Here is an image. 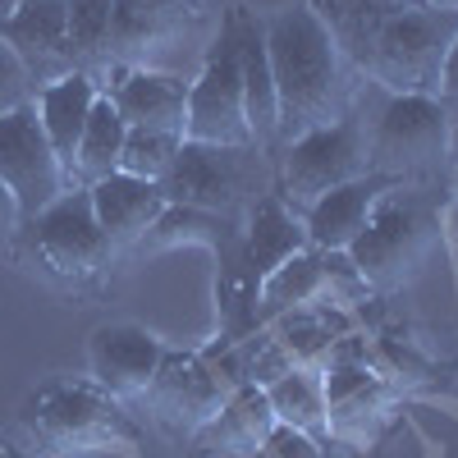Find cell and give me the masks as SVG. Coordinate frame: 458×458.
Returning a JSON list of instances; mask_svg holds the SVG:
<instances>
[{
  "label": "cell",
  "mask_w": 458,
  "mask_h": 458,
  "mask_svg": "<svg viewBox=\"0 0 458 458\" xmlns=\"http://www.w3.org/2000/svg\"><path fill=\"white\" fill-rule=\"evenodd\" d=\"M266 60H271V83L280 106V142H293L312 129H326L353 110V64L344 60L335 37L308 5L280 10L261 23Z\"/></svg>",
  "instance_id": "cell-1"
},
{
  "label": "cell",
  "mask_w": 458,
  "mask_h": 458,
  "mask_svg": "<svg viewBox=\"0 0 458 458\" xmlns=\"http://www.w3.org/2000/svg\"><path fill=\"white\" fill-rule=\"evenodd\" d=\"M436 248H440L436 207L422 193H412L408 183H394L371 207L349 257H353L358 276L367 280L371 293H390V289H403L422 276V266L431 261Z\"/></svg>",
  "instance_id": "cell-2"
},
{
  "label": "cell",
  "mask_w": 458,
  "mask_h": 458,
  "mask_svg": "<svg viewBox=\"0 0 458 458\" xmlns=\"http://www.w3.org/2000/svg\"><path fill=\"white\" fill-rule=\"evenodd\" d=\"M23 427L47 449L64 458L88 454H138V427L120 399H110L97 386H73V380H51L19 408Z\"/></svg>",
  "instance_id": "cell-3"
},
{
  "label": "cell",
  "mask_w": 458,
  "mask_h": 458,
  "mask_svg": "<svg viewBox=\"0 0 458 458\" xmlns=\"http://www.w3.org/2000/svg\"><path fill=\"white\" fill-rule=\"evenodd\" d=\"M454 42H458V10H431L427 0H417L412 10L394 14L376 32L358 73H367L390 97H440V73Z\"/></svg>",
  "instance_id": "cell-4"
},
{
  "label": "cell",
  "mask_w": 458,
  "mask_h": 458,
  "mask_svg": "<svg viewBox=\"0 0 458 458\" xmlns=\"http://www.w3.org/2000/svg\"><path fill=\"white\" fill-rule=\"evenodd\" d=\"M362 174H371V133L362 124V114L349 110L344 120L284 142L276 198L289 211L308 216L326 193H335V188L353 183Z\"/></svg>",
  "instance_id": "cell-5"
},
{
  "label": "cell",
  "mask_w": 458,
  "mask_h": 458,
  "mask_svg": "<svg viewBox=\"0 0 458 458\" xmlns=\"http://www.w3.org/2000/svg\"><path fill=\"white\" fill-rule=\"evenodd\" d=\"M183 142L207 147H252L248 106H243V47H239V14H229L216 47L207 51L198 79L188 83V124Z\"/></svg>",
  "instance_id": "cell-6"
},
{
  "label": "cell",
  "mask_w": 458,
  "mask_h": 458,
  "mask_svg": "<svg viewBox=\"0 0 458 458\" xmlns=\"http://www.w3.org/2000/svg\"><path fill=\"white\" fill-rule=\"evenodd\" d=\"M454 110L440 97H390L371 129V170L399 183L449 165Z\"/></svg>",
  "instance_id": "cell-7"
},
{
  "label": "cell",
  "mask_w": 458,
  "mask_h": 458,
  "mask_svg": "<svg viewBox=\"0 0 458 458\" xmlns=\"http://www.w3.org/2000/svg\"><path fill=\"white\" fill-rule=\"evenodd\" d=\"M252 157L257 147H207V142H183L174 165L165 170L161 188L170 207H193L211 216L234 220L248 202L252 183Z\"/></svg>",
  "instance_id": "cell-8"
},
{
  "label": "cell",
  "mask_w": 458,
  "mask_h": 458,
  "mask_svg": "<svg viewBox=\"0 0 458 458\" xmlns=\"http://www.w3.org/2000/svg\"><path fill=\"white\" fill-rule=\"evenodd\" d=\"M23 234H28L32 252L42 257L47 271L64 276V280H92L114 252L106 229L97 225L88 188H69V193L55 198L47 211H37L23 225Z\"/></svg>",
  "instance_id": "cell-9"
},
{
  "label": "cell",
  "mask_w": 458,
  "mask_h": 458,
  "mask_svg": "<svg viewBox=\"0 0 458 458\" xmlns=\"http://www.w3.org/2000/svg\"><path fill=\"white\" fill-rule=\"evenodd\" d=\"M0 183L14 193L23 225L69 193V174L55 157V147L47 142L32 101L0 114Z\"/></svg>",
  "instance_id": "cell-10"
},
{
  "label": "cell",
  "mask_w": 458,
  "mask_h": 458,
  "mask_svg": "<svg viewBox=\"0 0 458 458\" xmlns=\"http://www.w3.org/2000/svg\"><path fill=\"white\" fill-rule=\"evenodd\" d=\"M229 394H234V386H229L202 353L165 349V358H161L157 376H151V390L142 394V403L174 436H193L198 427H207L211 417L225 408Z\"/></svg>",
  "instance_id": "cell-11"
},
{
  "label": "cell",
  "mask_w": 458,
  "mask_h": 458,
  "mask_svg": "<svg viewBox=\"0 0 458 458\" xmlns=\"http://www.w3.org/2000/svg\"><path fill=\"white\" fill-rule=\"evenodd\" d=\"M202 19V0H110V60L157 69Z\"/></svg>",
  "instance_id": "cell-12"
},
{
  "label": "cell",
  "mask_w": 458,
  "mask_h": 458,
  "mask_svg": "<svg viewBox=\"0 0 458 458\" xmlns=\"http://www.w3.org/2000/svg\"><path fill=\"white\" fill-rule=\"evenodd\" d=\"M161 358H165V344L157 335H147L142 326H97L88 339L92 386L120 403H138L151 390V376H157Z\"/></svg>",
  "instance_id": "cell-13"
},
{
  "label": "cell",
  "mask_w": 458,
  "mask_h": 458,
  "mask_svg": "<svg viewBox=\"0 0 458 458\" xmlns=\"http://www.w3.org/2000/svg\"><path fill=\"white\" fill-rule=\"evenodd\" d=\"M0 42H5L23 69L32 73H73L69 55V23H64V0H23V5L0 14ZM51 79V83H55Z\"/></svg>",
  "instance_id": "cell-14"
},
{
  "label": "cell",
  "mask_w": 458,
  "mask_h": 458,
  "mask_svg": "<svg viewBox=\"0 0 458 458\" xmlns=\"http://www.w3.org/2000/svg\"><path fill=\"white\" fill-rule=\"evenodd\" d=\"M120 110V120L129 129H151V133H170V138H183V124H188V83L179 73H165V69H124L120 83L106 92Z\"/></svg>",
  "instance_id": "cell-15"
},
{
  "label": "cell",
  "mask_w": 458,
  "mask_h": 458,
  "mask_svg": "<svg viewBox=\"0 0 458 458\" xmlns=\"http://www.w3.org/2000/svg\"><path fill=\"white\" fill-rule=\"evenodd\" d=\"M276 427L280 422L271 412L266 390L239 386L207 427H198L193 436H188V445H193L202 458H257L266 449V440L276 436Z\"/></svg>",
  "instance_id": "cell-16"
},
{
  "label": "cell",
  "mask_w": 458,
  "mask_h": 458,
  "mask_svg": "<svg viewBox=\"0 0 458 458\" xmlns=\"http://www.w3.org/2000/svg\"><path fill=\"white\" fill-rule=\"evenodd\" d=\"M302 248H312L302 216L289 211L276 193L257 198L248 211V225H243V293H248V302H252L257 284Z\"/></svg>",
  "instance_id": "cell-17"
},
{
  "label": "cell",
  "mask_w": 458,
  "mask_h": 458,
  "mask_svg": "<svg viewBox=\"0 0 458 458\" xmlns=\"http://www.w3.org/2000/svg\"><path fill=\"white\" fill-rule=\"evenodd\" d=\"M88 198H92L97 225L106 229L110 248L138 243L147 229L161 220V211L170 207V202H165V188H161L157 179H138V174H124V170L97 179V183L88 188Z\"/></svg>",
  "instance_id": "cell-18"
},
{
  "label": "cell",
  "mask_w": 458,
  "mask_h": 458,
  "mask_svg": "<svg viewBox=\"0 0 458 458\" xmlns=\"http://www.w3.org/2000/svg\"><path fill=\"white\" fill-rule=\"evenodd\" d=\"M97 97H101V83L92 79V73H83V69L64 73V79H55V83H42L37 97H32V110H37V120H42L47 142L55 147L64 174L73 170V151H79V138H83V129L92 120Z\"/></svg>",
  "instance_id": "cell-19"
},
{
  "label": "cell",
  "mask_w": 458,
  "mask_h": 458,
  "mask_svg": "<svg viewBox=\"0 0 458 458\" xmlns=\"http://www.w3.org/2000/svg\"><path fill=\"white\" fill-rule=\"evenodd\" d=\"M394 183H399V179L376 174V170H371V174H362V179H353V183L335 188V193H326L308 216H302L312 248H326V252H349V248H353V239L362 234V225H367L371 207H376L380 198H386Z\"/></svg>",
  "instance_id": "cell-20"
},
{
  "label": "cell",
  "mask_w": 458,
  "mask_h": 458,
  "mask_svg": "<svg viewBox=\"0 0 458 458\" xmlns=\"http://www.w3.org/2000/svg\"><path fill=\"white\" fill-rule=\"evenodd\" d=\"M308 302H330L326 293V266H321V248H302L289 261H280L271 276H266L252 293V321L266 326L293 308H308Z\"/></svg>",
  "instance_id": "cell-21"
},
{
  "label": "cell",
  "mask_w": 458,
  "mask_h": 458,
  "mask_svg": "<svg viewBox=\"0 0 458 458\" xmlns=\"http://www.w3.org/2000/svg\"><path fill=\"white\" fill-rule=\"evenodd\" d=\"M412 5L417 0H308V10L321 19V28L335 37V47L344 51V60L353 69L367 60L376 32Z\"/></svg>",
  "instance_id": "cell-22"
},
{
  "label": "cell",
  "mask_w": 458,
  "mask_h": 458,
  "mask_svg": "<svg viewBox=\"0 0 458 458\" xmlns=\"http://www.w3.org/2000/svg\"><path fill=\"white\" fill-rule=\"evenodd\" d=\"M394 412H399V386H390L386 376H371L362 390L344 394L339 403L326 408V436L339 440V445L367 449V445H376L380 436H386Z\"/></svg>",
  "instance_id": "cell-23"
},
{
  "label": "cell",
  "mask_w": 458,
  "mask_h": 458,
  "mask_svg": "<svg viewBox=\"0 0 458 458\" xmlns=\"http://www.w3.org/2000/svg\"><path fill=\"white\" fill-rule=\"evenodd\" d=\"M239 47H243V106H248L252 147H271L276 129H280V106H276V83H271L261 23H252L248 14H239Z\"/></svg>",
  "instance_id": "cell-24"
},
{
  "label": "cell",
  "mask_w": 458,
  "mask_h": 458,
  "mask_svg": "<svg viewBox=\"0 0 458 458\" xmlns=\"http://www.w3.org/2000/svg\"><path fill=\"white\" fill-rule=\"evenodd\" d=\"M276 330V339L284 344V349L293 353L298 367H326L330 349L349 335V317H344L335 302H308V308H293L276 321H266Z\"/></svg>",
  "instance_id": "cell-25"
},
{
  "label": "cell",
  "mask_w": 458,
  "mask_h": 458,
  "mask_svg": "<svg viewBox=\"0 0 458 458\" xmlns=\"http://www.w3.org/2000/svg\"><path fill=\"white\" fill-rule=\"evenodd\" d=\"M124 133H129V124L120 120L114 101L101 92L97 106H92V120H88V129H83V138H79V151H73L69 183H73V188H92L97 179H106V174L120 170Z\"/></svg>",
  "instance_id": "cell-26"
},
{
  "label": "cell",
  "mask_w": 458,
  "mask_h": 458,
  "mask_svg": "<svg viewBox=\"0 0 458 458\" xmlns=\"http://www.w3.org/2000/svg\"><path fill=\"white\" fill-rule=\"evenodd\" d=\"M266 399H271V412H276L280 427L312 436L317 445L330 440L326 436V390H321L317 367H293L289 376H280L276 386L266 390Z\"/></svg>",
  "instance_id": "cell-27"
},
{
  "label": "cell",
  "mask_w": 458,
  "mask_h": 458,
  "mask_svg": "<svg viewBox=\"0 0 458 458\" xmlns=\"http://www.w3.org/2000/svg\"><path fill=\"white\" fill-rule=\"evenodd\" d=\"M64 23L73 69L97 79V69L110 64V0H64Z\"/></svg>",
  "instance_id": "cell-28"
},
{
  "label": "cell",
  "mask_w": 458,
  "mask_h": 458,
  "mask_svg": "<svg viewBox=\"0 0 458 458\" xmlns=\"http://www.w3.org/2000/svg\"><path fill=\"white\" fill-rule=\"evenodd\" d=\"M183 138H170V133H151V129H129L124 133V151H120V170L124 174H138V179H165V170L174 165Z\"/></svg>",
  "instance_id": "cell-29"
},
{
  "label": "cell",
  "mask_w": 458,
  "mask_h": 458,
  "mask_svg": "<svg viewBox=\"0 0 458 458\" xmlns=\"http://www.w3.org/2000/svg\"><path fill=\"white\" fill-rule=\"evenodd\" d=\"M321 266H326V293H330L335 308H353V302H367L371 298V289L358 276V266H353L349 252H326L321 248Z\"/></svg>",
  "instance_id": "cell-30"
},
{
  "label": "cell",
  "mask_w": 458,
  "mask_h": 458,
  "mask_svg": "<svg viewBox=\"0 0 458 458\" xmlns=\"http://www.w3.org/2000/svg\"><path fill=\"white\" fill-rule=\"evenodd\" d=\"M28 83H32V73L23 69V60L0 42V114L5 110H14V106H23V101H32L28 97Z\"/></svg>",
  "instance_id": "cell-31"
},
{
  "label": "cell",
  "mask_w": 458,
  "mask_h": 458,
  "mask_svg": "<svg viewBox=\"0 0 458 458\" xmlns=\"http://www.w3.org/2000/svg\"><path fill=\"white\" fill-rule=\"evenodd\" d=\"M261 458H321V445L302 431H289V427H276V436L266 440Z\"/></svg>",
  "instance_id": "cell-32"
},
{
  "label": "cell",
  "mask_w": 458,
  "mask_h": 458,
  "mask_svg": "<svg viewBox=\"0 0 458 458\" xmlns=\"http://www.w3.org/2000/svg\"><path fill=\"white\" fill-rule=\"evenodd\" d=\"M23 229V216H19V202L5 183H0V243H10L14 234Z\"/></svg>",
  "instance_id": "cell-33"
},
{
  "label": "cell",
  "mask_w": 458,
  "mask_h": 458,
  "mask_svg": "<svg viewBox=\"0 0 458 458\" xmlns=\"http://www.w3.org/2000/svg\"><path fill=\"white\" fill-rule=\"evenodd\" d=\"M440 101L449 110H458V42L449 47V60H445V73H440Z\"/></svg>",
  "instance_id": "cell-34"
},
{
  "label": "cell",
  "mask_w": 458,
  "mask_h": 458,
  "mask_svg": "<svg viewBox=\"0 0 458 458\" xmlns=\"http://www.w3.org/2000/svg\"><path fill=\"white\" fill-rule=\"evenodd\" d=\"M440 234L449 239V252H454V261H458V198L449 202V211H445V229Z\"/></svg>",
  "instance_id": "cell-35"
},
{
  "label": "cell",
  "mask_w": 458,
  "mask_h": 458,
  "mask_svg": "<svg viewBox=\"0 0 458 458\" xmlns=\"http://www.w3.org/2000/svg\"><path fill=\"white\" fill-rule=\"evenodd\" d=\"M449 165H458V110H454V124H449Z\"/></svg>",
  "instance_id": "cell-36"
},
{
  "label": "cell",
  "mask_w": 458,
  "mask_h": 458,
  "mask_svg": "<svg viewBox=\"0 0 458 458\" xmlns=\"http://www.w3.org/2000/svg\"><path fill=\"white\" fill-rule=\"evenodd\" d=\"M0 458H32V454H23V449H14L10 440H0Z\"/></svg>",
  "instance_id": "cell-37"
},
{
  "label": "cell",
  "mask_w": 458,
  "mask_h": 458,
  "mask_svg": "<svg viewBox=\"0 0 458 458\" xmlns=\"http://www.w3.org/2000/svg\"><path fill=\"white\" fill-rule=\"evenodd\" d=\"M431 10H458V0H427Z\"/></svg>",
  "instance_id": "cell-38"
},
{
  "label": "cell",
  "mask_w": 458,
  "mask_h": 458,
  "mask_svg": "<svg viewBox=\"0 0 458 458\" xmlns=\"http://www.w3.org/2000/svg\"><path fill=\"white\" fill-rule=\"evenodd\" d=\"M14 5H23V0H0V14H5V10H14Z\"/></svg>",
  "instance_id": "cell-39"
},
{
  "label": "cell",
  "mask_w": 458,
  "mask_h": 458,
  "mask_svg": "<svg viewBox=\"0 0 458 458\" xmlns=\"http://www.w3.org/2000/svg\"><path fill=\"white\" fill-rule=\"evenodd\" d=\"M454 188H458V165H454Z\"/></svg>",
  "instance_id": "cell-40"
}]
</instances>
